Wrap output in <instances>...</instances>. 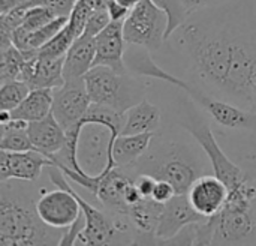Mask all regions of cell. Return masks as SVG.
Returning <instances> with one entry per match:
<instances>
[{"label": "cell", "instance_id": "1f68e13d", "mask_svg": "<svg viewBox=\"0 0 256 246\" xmlns=\"http://www.w3.org/2000/svg\"><path fill=\"white\" fill-rule=\"evenodd\" d=\"M84 228H86V216H84V213H82V210H81V213H80V216L76 218V221H75L70 227H68V228L64 230V234H63V237H62V240H60V245H75L78 236L81 234V231H82Z\"/></svg>", "mask_w": 256, "mask_h": 246}, {"label": "cell", "instance_id": "ba28073f", "mask_svg": "<svg viewBox=\"0 0 256 246\" xmlns=\"http://www.w3.org/2000/svg\"><path fill=\"white\" fill-rule=\"evenodd\" d=\"M166 27V14L153 0H141L123 21V35L128 44L142 45L153 53L165 44Z\"/></svg>", "mask_w": 256, "mask_h": 246}, {"label": "cell", "instance_id": "2e32d148", "mask_svg": "<svg viewBox=\"0 0 256 246\" xmlns=\"http://www.w3.org/2000/svg\"><path fill=\"white\" fill-rule=\"evenodd\" d=\"M96 57L93 66H110L117 72H128L124 65L126 39L123 21H111L96 38Z\"/></svg>", "mask_w": 256, "mask_h": 246}, {"label": "cell", "instance_id": "7402d4cb", "mask_svg": "<svg viewBox=\"0 0 256 246\" xmlns=\"http://www.w3.org/2000/svg\"><path fill=\"white\" fill-rule=\"evenodd\" d=\"M54 89H32L27 98L10 111V119L27 123L46 117L52 110Z\"/></svg>", "mask_w": 256, "mask_h": 246}, {"label": "cell", "instance_id": "4dcf8cb0", "mask_svg": "<svg viewBox=\"0 0 256 246\" xmlns=\"http://www.w3.org/2000/svg\"><path fill=\"white\" fill-rule=\"evenodd\" d=\"M111 23V17L108 14L106 9H99V11H93L87 24H86V29H84V35H88V36H93L96 38L108 24Z\"/></svg>", "mask_w": 256, "mask_h": 246}, {"label": "cell", "instance_id": "4fadbf2b", "mask_svg": "<svg viewBox=\"0 0 256 246\" xmlns=\"http://www.w3.org/2000/svg\"><path fill=\"white\" fill-rule=\"evenodd\" d=\"M208 218L198 213L189 203L188 194H176L168 203L164 204L159 224L156 228V245H164L168 239L180 233L182 228L192 222L206 221Z\"/></svg>", "mask_w": 256, "mask_h": 246}, {"label": "cell", "instance_id": "8992f818", "mask_svg": "<svg viewBox=\"0 0 256 246\" xmlns=\"http://www.w3.org/2000/svg\"><path fill=\"white\" fill-rule=\"evenodd\" d=\"M182 90L189 95L194 102L206 111L208 119L214 125H218L222 132L220 134H252L256 135V110H248L238 107L225 99L216 98L188 81L182 87Z\"/></svg>", "mask_w": 256, "mask_h": 246}, {"label": "cell", "instance_id": "f1b7e54d", "mask_svg": "<svg viewBox=\"0 0 256 246\" xmlns=\"http://www.w3.org/2000/svg\"><path fill=\"white\" fill-rule=\"evenodd\" d=\"M93 9L90 8V5H87L84 0H78L69 15V24L72 26L74 32L76 33V36H81L84 33L86 24L92 15Z\"/></svg>", "mask_w": 256, "mask_h": 246}, {"label": "cell", "instance_id": "603a6c76", "mask_svg": "<svg viewBox=\"0 0 256 246\" xmlns=\"http://www.w3.org/2000/svg\"><path fill=\"white\" fill-rule=\"evenodd\" d=\"M154 134L118 135L112 147V159L116 167H132L148 149Z\"/></svg>", "mask_w": 256, "mask_h": 246}, {"label": "cell", "instance_id": "d6986e66", "mask_svg": "<svg viewBox=\"0 0 256 246\" xmlns=\"http://www.w3.org/2000/svg\"><path fill=\"white\" fill-rule=\"evenodd\" d=\"M27 132L34 146V150L44 153L48 158L57 153L66 143V131L62 128L52 113L40 120L30 122Z\"/></svg>", "mask_w": 256, "mask_h": 246}, {"label": "cell", "instance_id": "f546056e", "mask_svg": "<svg viewBox=\"0 0 256 246\" xmlns=\"http://www.w3.org/2000/svg\"><path fill=\"white\" fill-rule=\"evenodd\" d=\"M27 6H45L57 17H69L78 0H24Z\"/></svg>", "mask_w": 256, "mask_h": 246}, {"label": "cell", "instance_id": "e575fe53", "mask_svg": "<svg viewBox=\"0 0 256 246\" xmlns=\"http://www.w3.org/2000/svg\"><path fill=\"white\" fill-rule=\"evenodd\" d=\"M106 11L111 17V21H124L126 17L129 15L130 9L120 5L117 0H110L108 2V6H106Z\"/></svg>", "mask_w": 256, "mask_h": 246}, {"label": "cell", "instance_id": "44dd1931", "mask_svg": "<svg viewBox=\"0 0 256 246\" xmlns=\"http://www.w3.org/2000/svg\"><path fill=\"white\" fill-rule=\"evenodd\" d=\"M124 114L126 120L122 135H136L147 132L156 134L162 128V110L147 98L130 107Z\"/></svg>", "mask_w": 256, "mask_h": 246}, {"label": "cell", "instance_id": "7c38bea8", "mask_svg": "<svg viewBox=\"0 0 256 246\" xmlns=\"http://www.w3.org/2000/svg\"><path fill=\"white\" fill-rule=\"evenodd\" d=\"M52 165H56L54 161L38 150H0V182L14 179L24 182H36L40 177L42 170Z\"/></svg>", "mask_w": 256, "mask_h": 246}, {"label": "cell", "instance_id": "d6a6232c", "mask_svg": "<svg viewBox=\"0 0 256 246\" xmlns=\"http://www.w3.org/2000/svg\"><path fill=\"white\" fill-rule=\"evenodd\" d=\"M158 179L150 174H136L135 176V185L142 195V198H152L154 188H156Z\"/></svg>", "mask_w": 256, "mask_h": 246}, {"label": "cell", "instance_id": "52a82bcc", "mask_svg": "<svg viewBox=\"0 0 256 246\" xmlns=\"http://www.w3.org/2000/svg\"><path fill=\"white\" fill-rule=\"evenodd\" d=\"M48 177L57 189L42 192L36 200V210L39 218L50 227L66 230L81 213V206L76 197L68 188V177L57 167H50Z\"/></svg>", "mask_w": 256, "mask_h": 246}, {"label": "cell", "instance_id": "9c48e42d", "mask_svg": "<svg viewBox=\"0 0 256 246\" xmlns=\"http://www.w3.org/2000/svg\"><path fill=\"white\" fill-rule=\"evenodd\" d=\"M118 135L102 123H82L78 138V161L90 176H99L116 167L114 141Z\"/></svg>", "mask_w": 256, "mask_h": 246}, {"label": "cell", "instance_id": "3957f363", "mask_svg": "<svg viewBox=\"0 0 256 246\" xmlns=\"http://www.w3.org/2000/svg\"><path fill=\"white\" fill-rule=\"evenodd\" d=\"M0 245H60L64 230L46 225L38 215L32 194L0 182Z\"/></svg>", "mask_w": 256, "mask_h": 246}, {"label": "cell", "instance_id": "d4e9b609", "mask_svg": "<svg viewBox=\"0 0 256 246\" xmlns=\"http://www.w3.org/2000/svg\"><path fill=\"white\" fill-rule=\"evenodd\" d=\"M76 38L78 36L74 32L72 26L68 23L51 41H48L44 47H40L38 50V56L48 57V59L63 57V56H66V53L69 51V48L72 47V44L75 42Z\"/></svg>", "mask_w": 256, "mask_h": 246}, {"label": "cell", "instance_id": "ffe728a7", "mask_svg": "<svg viewBox=\"0 0 256 246\" xmlns=\"http://www.w3.org/2000/svg\"><path fill=\"white\" fill-rule=\"evenodd\" d=\"M96 57V39L88 35H81L75 39L64 56L63 74L66 81L82 80L93 68Z\"/></svg>", "mask_w": 256, "mask_h": 246}, {"label": "cell", "instance_id": "83f0119b", "mask_svg": "<svg viewBox=\"0 0 256 246\" xmlns=\"http://www.w3.org/2000/svg\"><path fill=\"white\" fill-rule=\"evenodd\" d=\"M56 17L57 15L45 6H28L21 26H24L27 30H36L52 21Z\"/></svg>", "mask_w": 256, "mask_h": 246}, {"label": "cell", "instance_id": "5b68a950", "mask_svg": "<svg viewBox=\"0 0 256 246\" xmlns=\"http://www.w3.org/2000/svg\"><path fill=\"white\" fill-rule=\"evenodd\" d=\"M84 83L92 104L105 105L123 114L142 101L147 93V84L141 77L117 72L102 65L93 66L84 75Z\"/></svg>", "mask_w": 256, "mask_h": 246}, {"label": "cell", "instance_id": "8d00e7d4", "mask_svg": "<svg viewBox=\"0 0 256 246\" xmlns=\"http://www.w3.org/2000/svg\"><path fill=\"white\" fill-rule=\"evenodd\" d=\"M242 167H243V168H244V170H246V171H248V173L256 180V150L255 153H254Z\"/></svg>", "mask_w": 256, "mask_h": 246}, {"label": "cell", "instance_id": "277c9868", "mask_svg": "<svg viewBox=\"0 0 256 246\" xmlns=\"http://www.w3.org/2000/svg\"><path fill=\"white\" fill-rule=\"evenodd\" d=\"M177 125L184 128L202 147L207 153L210 164L213 167V174H216L228 189H236L237 186L243 185L250 174L232 161L225 149L219 144L208 116L202 113V110L194 102V99L188 95V98H180L177 104Z\"/></svg>", "mask_w": 256, "mask_h": 246}, {"label": "cell", "instance_id": "e0dca14e", "mask_svg": "<svg viewBox=\"0 0 256 246\" xmlns=\"http://www.w3.org/2000/svg\"><path fill=\"white\" fill-rule=\"evenodd\" d=\"M124 65H126L128 72H130L136 77H141V78L147 77V78H153L158 81H164L177 89H182L186 83V80H183L182 77L171 74L166 69L160 68L154 62L152 51L142 45H136V44L126 45Z\"/></svg>", "mask_w": 256, "mask_h": 246}, {"label": "cell", "instance_id": "4316f807", "mask_svg": "<svg viewBox=\"0 0 256 246\" xmlns=\"http://www.w3.org/2000/svg\"><path fill=\"white\" fill-rule=\"evenodd\" d=\"M68 23H69V17H56L52 21H50L44 27L36 29V30H30V33H28V50L38 51L48 41H51Z\"/></svg>", "mask_w": 256, "mask_h": 246}, {"label": "cell", "instance_id": "ab89813d", "mask_svg": "<svg viewBox=\"0 0 256 246\" xmlns=\"http://www.w3.org/2000/svg\"><path fill=\"white\" fill-rule=\"evenodd\" d=\"M254 98H255V107H256V75L254 78Z\"/></svg>", "mask_w": 256, "mask_h": 246}, {"label": "cell", "instance_id": "5bb4252c", "mask_svg": "<svg viewBox=\"0 0 256 246\" xmlns=\"http://www.w3.org/2000/svg\"><path fill=\"white\" fill-rule=\"evenodd\" d=\"M230 195L228 186L216 176L206 174L196 179L188 191L192 207L206 218L218 215L226 204Z\"/></svg>", "mask_w": 256, "mask_h": 246}, {"label": "cell", "instance_id": "836d02e7", "mask_svg": "<svg viewBox=\"0 0 256 246\" xmlns=\"http://www.w3.org/2000/svg\"><path fill=\"white\" fill-rule=\"evenodd\" d=\"M176 194H177L176 188H174L168 180H158L152 198L156 200V201L160 203V204H165V203H168Z\"/></svg>", "mask_w": 256, "mask_h": 246}, {"label": "cell", "instance_id": "6da1fadb", "mask_svg": "<svg viewBox=\"0 0 256 246\" xmlns=\"http://www.w3.org/2000/svg\"><path fill=\"white\" fill-rule=\"evenodd\" d=\"M164 47L189 84L256 110V0H228L189 14Z\"/></svg>", "mask_w": 256, "mask_h": 246}, {"label": "cell", "instance_id": "74e56055", "mask_svg": "<svg viewBox=\"0 0 256 246\" xmlns=\"http://www.w3.org/2000/svg\"><path fill=\"white\" fill-rule=\"evenodd\" d=\"M84 2L87 5H90V8L93 11H99V9H106L110 0H84Z\"/></svg>", "mask_w": 256, "mask_h": 246}, {"label": "cell", "instance_id": "ac0fdd59", "mask_svg": "<svg viewBox=\"0 0 256 246\" xmlns=\"http://www.w3.org/2000/svg\"><path fill=\"white\" fill-rule=\"evenodd\" d=\"M164 204L153 198H142L132 204L128 212L135 228V245H156V228L162 213Z\"/></svg>", "mask_w": 256, "mask_h": 246}, {"label": "cell", "instance_id": "484cf974", "mask_svg": "<svg viewBox=\"0 0 256 246\" xmlns=\"http://www.w3.org/2000/svg\"><path fill=\"white\" fill-rule=\"evenodd\" d=\"M32 87L21 80L0 83V111H12L30 93Z\"/></svg>", "mask_w": 256, "mask_h": 246}, {"label": "cell", "instance_id": "7a4b0ae2", "mask_svg": "<svg viewBox=\"0 0 256 246\" xmlns=\"http://www.w3.org/2000/svg\"><path fill=\"white\" fill-rule=\"evenodd\" d=\"M129 168L134 176L150 174L158 180H168L177 194H188L196 179L213 173L207 153L182 126L160 128L147 152Z\"/></svg>", "mask_w": 256, "mask_h": 246}, {"label": "cell", "instance_id": "9a60e30c", "mask_svg": "<svg viewBox=\"0 0 256 246\" xmlns=\"http://www.w3.org/2000/svg\"><path fill=\"white\" fill-rule=\"evenodd\" d=\"M64 56L57 59H48L38 56V53L28 57L21 69L20 78L32 89H57L64 84L63 74Z\"/></svg>", "mask_w": 256, "mask_h": 246}, {"label": "cell", "instance_id": "cb8c5ba5", "mask_svg": "<svg viewBox=\"0 0 256 246\" xmlns=\"http://www.w3.org/2000/svg\"><path fill=\"white\" fill-rule=\"evenodd\" d=\"M38 51H21L14 44L6 50H0V83L18 80L26 60Z\"/></svg>", "mask_w": 256, "mask_h": 246}, {"label": "cell", "instance_id": "8fae6325", "mask_svg": "<svg viewBox=\"0 0 256 246\" xmlns=\"http://www.w3.org/2000/svg\"><path fill=\"white\" fill-rule=\"evenodd\" d=\"M52 93L54 98L51 113L66 132L74 131L80 126L92 105L84 78L64 81V84L54 89Z\"/></svg>", "mask_w": 256, "mask_h": 246}, {"label": "cell", "instance_id": "f35d334b", "mask_svg": "<svg viewBox=\"0 0 256 246\" xmlns=\"http://www.w3.org/2000/svg\"><path fill=\"white\" fill-rule=\"evenodd\" d=\"M120 5H123V6H126V8H129V9H132L135 5H138L141 0H117Z\"/></svg>", "mask_w": 256, "mask_h": 246}, {"label": "cell", "instance_id": "30bf717a", "mask_svg": "<svg viewBox=\"0 0 256 246\" xmlns=\"http://www.w3.org/2000/svg\"><path fill=\"white\" fill-rule=\"evenodd\" d=\"M214 222L213 245H256V206L225 204Z\"/></svg>", "mask_w": 256, "mask_h": 246}, {"label": "cell", "instance_id": "d590c367", "mask_svg": "<svg viewBox=\"0 0 256 246\" xmlns=\"http://www.w3.org/2000/svg\"><path fill=\"white\" fill-rule=\"evenodd\" d=\"M228 0H183L186 9L189 14L195 12V11H200V9H204V8H210V6H216V5H220V3H225Z\"/></svg>", "mask_w": 256, "mask_h": 246}]
</instances>
